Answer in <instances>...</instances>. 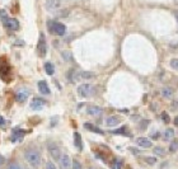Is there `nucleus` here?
<instances>
[{"instance_id":"1","label":"nucleus","mask_w":178,"mask_h":169,"mask_svg":"<svg viewBox=\"0 0 178 169\" xmlns=\"http://www.w3.org/2000/svg\"><path fill=\"white\" fill-rule=\"evenodd\" d=\"M24 158L32 167H38L41 164V154L36 149H27L24 153Z\"/></svg>"},{"instance_id":"2","label":"nucleus","mask_w":178,"mask_h":169,"mask_svg":"<svg viewBox=\"0 0 178 169\" xmlns=\"http://www.w3.org/2000/svg\"><path fill=\"white\" fill-rule=\"evenodd\" d=\"M47 27H48V31L52 34H56V36H64L66 32V27L62 23L59 22H53V21H48L47 22Z\"/></svg>"},{"instance_id":"3","label":"nucleus","mask_w":178,"mask_h":169,"mask_svg":"<svg viewBox=\"0 0 178 169\" xmlns=\"http://www.w3.org/2000/svg\"><path fill=\"white\" fill-rule=\"evenodd\" d=\"M47 148H48V153L51 154L52 159H55V160H59V159H60V157H61L60 148H59L56 144H55V143H50V144L47 145Z\"/></svg>"},{"instance_id":"4","label":"nucleus","mask_w":178,"mask_h":169,"mask_svg":"<svg viewBox=\"0 0 178 169\" xmlns=\"http://www.w3.org/2000/svg\"><path fill=\"white\" fill-rule=\"evenodd\" d=\"M30 97V90L27 88H21L16 94V101L18 103H24Z\"/></svg>"},{"instance_id":"5","label":"nucleus","mask_w":178,"mask_h":169,"mask_svg":"<svg viewBox=\"0 0 178 169\" xmlns=\"http://www.w3.org/2000/svg\"><path fill=\"white\" fill-rule=\"evenodd\" d=\"M92 89H93V87L89 85V84H81V85H79V88H78V94L83 98H87L92 94Z\"/></svg>"},{"instance_id":"6","label":"nucleus","mask_w":178,"mask_h":169,"mask_svg":"<svg viewBox=\"0 0 178 169\" xmlns=\"http://www.w3.org/2000/svg\"><path fill=\"white\" fill-rule=\"evenodd\" d=\"M38 52L39 55L42 56H46V52H47V45H46V38H45V34L41 33L39 36V41H38Z\"/></svg>"},{"instance_id":"7","label":"nucleus","mask_w":178,"mask_h":169,"mask_svg":"<svg viewBox=\"0 0 178 169\" xmlns=\"http://www.w3.org/2000/svg\"><path fill=\"white\" fill-rule=\"evenodd\" d=\"M45 104H46V101L43 99V98L34 97L33 99H32V102H31V108L34 109V111H38V109L42 108Z\"/></svg>"},{"instance_id":"8","label":"nucleus","mask_w":178,"mask_h":169,"mask_svg":"<svg viewBox=\"0 0 178 169\" xmlns=\"http://www.w3.org/2000/svg\"><path fill=\"white\" fill-rule=\"evenodd\" d=\"M59 163H60L61 169H70V167H71V159H70L69 155H66V154H64V155L60 157Z\"/></svg>"},{"instance_id":"9","label":"nucleus","mask_w":178,"mask_h":169,"mask_svg":"<svg viewBox=\"0 0 178 169\" xmlns=\"http://www.w3.org/2000/svg\"><path fill=\"white\" fill-rule=\"evenodd\" d=\"M7 28H9L10 31H18L19 30V22L16 18H8V21L4 23Z\"/></svg>"},{"instance_id":"10","label":"nucleus","mask_w":178,"mask_h":169,"mask_svg":"<svg viewBox=\"0 0 178 169\" xmlns=\"http://www.w3.org/2000/svg\"><path fill=\"white\" fill-rule=\"evenodd\" d=\"M136 144H138L139 146H141V148H145V149L152 148V145H153V143L150 141L149 139H146V137H139V139H136Z\"/></svg>"},{"instance_id":"11","label":"nucleus","mask_w":178,"mask_h":169,"mask_svg":"<svg viewBox=\"0 0 178 169\" xmlns=\"http://www.w3.org/2000/svg\"><path fill=\"white\" fill-rule=\"evenodd\" d=\"M38 90H39V93H41V94H43V95L50 94V88H48L47 83H46L45 80L38 81Z\"/></svg>"},{"instance_id":"12","label":"nucleus","mask_w":178,"mask_h":169,"mask_svg":"<svg viewBox=\"0 0 178 169\" xmlns=\"http://www.w3.org/2000/svg\"><path fill=\"white\" fill-rule=\"evenodd\" d=\"M61 7V3L59 0H47L46 2V8L47 10H56Z\"/></svg>"},{"instance_id":"13","label":"nucleus","mask_w":178,"mask_h":169,"mask_svg":"<svg viewBox=\"0 0 178 169\" xmlns=\"http://www.w3.org/2000/svg\"><path fill=\"white\" fill-rule=\"evenodd\" d=\"M120 122H121V118L117 117V116H111V117H108L106 120V125L108 126V127H113V126L118 125Z\"/></svg>"},{"instance_id":"14","label":"nucleus","mask_w":178,"mask_h":169,"mask_svg":"<svg viewBox=\"0 0 178 169\" xmlns=\"http://www.w3.org/2000/svg\"><path fill=\"white\" fill-rule=\"evenodd\" d=\"M74 145L78 150H83V141H81V136L79 132H74Z\"/></svg>"},{"instance_id":"15","label":"nucleus","mask_w":178,"mask_h":169,"mask_svg":"<svg viewBox=\"0 0 178 169\" xmlns=\"http://www.w3.org/2000/svg\"><path fill=\"white\" fill-rule=\"evenodd\" d=\"M87 112H88V115H90V116H101L102 115V108H99L97 106H92V107H89L87 109Z\"/></svg>"},{"instance_id":"16","label":"nucleus","mask_w":178,"mask_h":169,"mask_svg":"<svg viewBox=\"0 0 178 169\" xmlns=\"http://www.w3.org/2000/svg\"><path fill=\"white\" fill-rule=\"evenodd\" d=\"M95 76V74L94 73H92V71H79L78 74H76V78L78 79H93Z\"/></svg>"},{"instance_id":"17","label":"nucleus","mask_w":178,"mask_h":169,"mask_svg":"<svg viewBox=\"0 0 178 169\" xmlns=\"http://www.w3.org/2000/svg\"><path fill=\"white\" fill-rule=\"evenodd\" d=\"M23 136H24V131H21L19 129H16L14 134H13V137H11V141L16 143V141H18V140H22Z\"/></svg>"},{"instance_id":"18","label":"nucleus","mask_w":178,"mask_h":169,"mask_svg":"<svg viewBox=\"0 0 178 169\" xmlns=\"http://www.w3.org/2000/svg\"><path fill=\"white\" fill-rule=\"evenodd\" d=\"M84 127H85L87 130L92 131V132H97V134H99V135H103V131L99 130L98 127H95V126H93L92 123H84Z\"/></svg>"},{"instance_id":"19","label":"nucleus","mask_w":178,"mask_h":169,"mask_svg":"<svg viewBox=\"0 0 178 169\" xmlns=\"http://www.w3.org/2000/svg\"><path fill=\"white\" fill-rule=\"evenodd\" d=\"M162 95H163V98H172V95H173L172 88H169V87H164V88L162 89Z\"/></svg>"},{"instance_id":"20","label":"nucleus","mask_w":178,"mask_h":169,"mask_svg":"<svg viewBox=\"0 0 178 169\" xmlns=\"http://www.w3.org/2000/svg\"><path fill=\"white\" fill-rule=\"evenodd\" d=\"M45 70H46L47 75H53V73H55V67H53V65L51 62H46L45 64Z\"/></svg>"},{"instance_id":"21","label":"nucleus","mask_w":178,"mask_h":169,"mask_svg":"<svg viewBox=\"0 0 178 169\" xmlns=\"http://www.w3.org/2000/svg\"><path fill=\"white\" fill-rule=\"evenodd\" d=\"M174 136V130L173 129H167V131L164 132V140H172Z\"/></svg>"},{"instance_id":"22","label":"nucleus","mask_w":178,"mask_h":169,"mask_svg":"<svg viewBox=\"0 0 178 169\" xmlns=\"http://www.w3.org/2000/svg\"><path fill=\"white\" fill-rule=\"evenodd\" d=\"M8 13L5 11V10H0V21H2L3 23H5L7 21H8Z\"/></svg>"},{"instance_id":"23","label":"nucleus","mask_w":178,"mask_h":169,"mask_svg":"<svg viewBox=\"0 0 178 169\" xmlns=\"http://www.w3.org/2000/svg\"><path fill=\"white\" fill-rule=\"evenodd\" d=\"M178 150V141H173L171 145H169V151L171 153H176Z\"/></svg>"},{"instance_id":"24","label":"nucleus","mask_w":178,"mask_h":169,"mask_svg":"<svg viewBox=\"0 0 178 169\" xmlns=\"http://www.w3.org/2000/svg\"><path fill=\"white\" fill-rule=\"evenodd\" d=\"M113 134H124V135H126V134H127V127H126V126H122L121 129L115 130Z\"/></svg>"},{"instance_id":"25","label":"nucleus","mask_w":178,"mask_h":169,"mask_svg":"<svg viewBox=\"0 0 178 169\" xmlns=\"http://www.w3.org/2000/svg\"><path fill=\"white\" fill-rule=\"evenodd\" d=\"M62 56H64V59H65L66 61H70V60L73 59V55H71L69 51H64V52H62Z\"/></svg>"},{"instance_id":"26","label":"nucleus","mask_w":178,"mask_h":169,"mask_svg":"<svg viewBox=\"0 0 178 169\" xmlns=\"http://www.w3.org/2000/svg\"><path fill=\"white\" fill-rule=\"evenodd\" d=\"M171 67L174 69V70H178V59L171 60Z\"/></svg>"},{"instance_id":"27","label":"nucleus","mask_w":178,"mask_h":169,"mask_svg":"<svg viewBox=\"0 0 178 169\" xmlns=\"http://www.w3.org/2000/svg\"><path fill=\"white\" fill-rule=\"evenodd\" d=\"M145 162H146L148 164H150V165H153V164L157 163V159L153 158V157H148V158H145Z\"/></svg>"},{"instance_id":"28","label":"nucleus","mask_w":178,"mask_h":169,"mask_svg":"<svg viewBox=\"0 0 178 169\" xmlns=\"http://www.w3.org/2000/svg\"><path fill=\"white\" fill-rule=\"evenodd\" d=\"M71 169H83V167H81V164L78 162V160H73V167Z\"/></svg>"},{"instance_id":"29","label":"nucleus","mask_w":178,"mask_h":169,"mask_svg":"<svg viewBox=\"0 0 178 169\" xmlns=\"http://www.w3.org/2000/svg\"><path fill=\"white\" fill-rule=\"evenodd\" d=\"M7 169H23V168H22L19 164H17V163H11V164L8 165Z\"/></svg>"},{"instance_id":"30","label":"nucleus","mask_w":178,"mask_h":169,"mask_svg":"<svg viewBox=\"0 0 178 169\" xmlns=\"http://www.w3.org/2000/svg\"><path fill=\"white\" fill-rule=\"evenodd\" d=\"M162 120H163V122H166V123L169 122V116H168L167 112H162Z\"/></svg>"},{"instance_id":"31","label":"nucleus","mask_w":178,"mask_h":169,"mask_svg":"<svg viewBox=\"0 0 178 169\" xmlns=\"http://www.w3.org/2000/svg\"><path fill=\"white\" fill-rule=\"evenodd\" d=\"M154 153L158 154V155H163V154H164V150H163L162 148H155V149H154Z\"/></svg>"},{"instance_id":"32","label":"nucleus","mask_w":178,"mask_h":169,"mask_svg":"<svg viewBox=\"0 0 178 169\" xmlns=\"http://www.w3.org/2000/svg\"><path fill=\"white\" fill-rule=\"evenodd\" d=\"M46 169H56V167H55V164H53V163L48 162V163L46 164Z\"/></svg>"},{"instance_id":"33","label":"nucleus","mask_w":178,"mask_h":169,"mask_svg":"<svg viewBox=\"0 0 178 169\" xmlns=\"http://www.w3.org/2000/svg\"><path fill=\"white\" fill-rule=\"evenodd\" d=\"M16 46H24V41H22V39H18L16 43H14Z\"/></svg>"},{"instance_id":"34","label":"nucleus","mask_w":178,"mask_h":169,"mask_svg":"<svg viewBox=\"0 0 178 169\" xmlns=\"http://www.w3.org/2000/svg\"><path fill=\"white\" fill-rule=\"evenodd\" d=\"M159 136H160V134H159V132H154V134L152 135V137H153V139H159Z\"/></svg>"},{"instance_id":"35","label":"nucleus","mask_w":178,"mask_h":169,"mask_svg":"<svg viewBox=\"0 0 178 169\" xmlns=\"http://www.w3.org/2000/svg\"><path fill=\"white\" fill-rule=\"evenodd\" d=\"M4 125H5V120H4V117L0 116V126H4Z\"/></svg>"},{"instance_id":"36","label":"nucleus","mask_w":178,"mask_h":169,"mask_svg":"<svg viewBox=\"0 0 178 169\" xmlns=\"http://www.w3.org/2000/svg\"><path fill=\"white\" fill-rule=\"evenodd\" d=\"M172 107H173L172 109H176V108H178V102H176V101H174V102L172 103Z\"/></svg>"},{"instance_id":"37","label":"nucleus","mask_w":178,"mask_h":169,"mask_svg":"<svg viewBox=\"0 0 178 169\" xmlns=\"http://www.w3.org/2000/svg\"><path fill=\"white\" fill-rule=\"evenodd\" d=\"M5 163V159H4V157L3 155H0V165H3Z\"/></svg>"},{"instance_id":"38","label":"nucleus","mask_w":178,"mask_h":169,"mask_svg":"<svg viewBox=\"0 0 178 169\" xmlns=\"http://www.w3.org/2000/svg\"><path fill=\"white\" fill-rule=\"evenodd\" d=\"M174 125H176V126H178V116L174 118Z\"/></svg>"},{"instance_id":"39","label":"nucleus","mask_w":178,"mask_h":169,"mask_svg":"<svg viewBox=\"0 0 178 169\" xmlns=\"http://www.w3.org/2000/svg\"><path fill=\"white\" fill-rule=\"evenodd\" d=\"M176 18H177V21H178V11H176Z\"/></svg>"},{"instance_id":"40","label":"nucleus","mask_w":178,"mask_h":169,"mask_svg":"<svg viewBox=\"0 0 178 169\" xmlns=\"http://www.w3.org/2000/svg\"><path fill=\"white\" fill-rule=\"evenodd\" d=\"M89 169H93V168H89Z\"/></svg>"}]
</instances>
